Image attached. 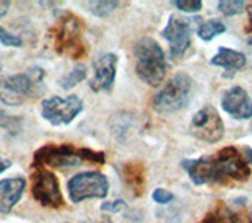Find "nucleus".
Instances as JSON below:
<instances>
[{"label": "nucleus", "mask_w": 252, "mask_h": 223, "mask_svg": "<svg viewBox=\"0 0 252 223\" xmlns=\"http://www.w3.org/2000/svg\"><path fill=\"white\" fill-rule=\"evenodd\" d=\"M244 6H246V3H244L243 0H222V2L218 3L219 11L225 16H235V14L243 13Z\"/></svg>", "instance_id": "obj_21"}, {"label": "nucleus", "mask_w": 252, "mask_h": 223, "mask_svg": "<svg viewBox=\"0 0 252 223\" xmlns=\"http://www.w3.org/2000/svg\"><path fill=\"white\" fill-rule=\"evenodd\" d=\"M202 223H243L236 214L228 209L227 206H219L215 211H211Z\"/></svg>", "instance_id": "obj_17"}, {"label": "nucleus", "mask_w": 252, "mask_h": 223, "mask_svg": "<svg viewBox=\"0 0 252 223\" xmlns=\"http://www.w3.org/2000/svg\"><path fill=\"white\" fill-rule=\"evenodd\" d=\"M0 43L6 47H21L22 39L18 35L10 33V31L5 30L3 27H0Z\"/></svg>", "instance_id": "obj_24"}, {"label": "nucleus", "mask_w": 252, "mask_h": 223, "mask_svg": "<svg viewBox=\"0 0 252 223\" xmlns=\"http://www.w3.org/2000/svg\"><path fill=\"white\" fill-rule=\"evenodd\" d=\"M248 13H249V19H251V27H252V5H249V8H248Z\"/></svg>", "instance_id": "obj_29"}, {"label": "nucleus", "mask_w": 252, "mask_h": 223, "mask_svg": "<svg viewBox=\"0 0 252 223\" xmlns=\"http://www.w3.org/2000/svg\"><path fill=\"white\" fill-rule=\"evenodd\" d=\"M82 110L84 102L76 94L66 98L54 96L41 102V116L54 126L69 124Z\"/></svg>", "instance_id": "obj_9"}, {"label": "nucleus", "mask_w": 252, "mask_h": 223, "mask_svg": "<svg viewBox=\"0 0 252 223\" xmlns=\"http://www.w3.org/2000/svg\"><path fill=\"white\" fill-rule=\"evenodd\" d=\"M191 21L180 16H170L167 26L162 30V38L170 46L172 58L180 60L185 57L191 46Z\"/></svg>", "instance_id": "obj_11"}, {"label": "nucleus", "mask_w": 252, "mask_h": 223, "mask_svg": "<svg viewBox=\"0 0 252 223\" xmlns=\"http://www.w3.org/2000/svg\"><path fill=\"white\" fill-rule=\"evenodd\" d=\"M153 200L159 204H167L173 200V195L167 192L165 189H156L153 192Z\"/></svg>", "instance_id": "obj_26"}, {"label": "nucleus", "mask_w": 252, "mask_h": 223, "mask_svg": "<svg viewBox=\"0 0 252 223\" xmlns=\"http://www.w3.org/2000/svg\"><path fill=\"white\" fill-rule=\"evenodd\" d=\"M194 88L192 79L185 73H178L165 84L162 90L153 98V107L159 113H175L181 109H185Z\"/></svg>", "instance_id": "obj_5"}, {"label": "nucleus", "mask_w": 252, "mask_h": 223, "mask_svg": "<svg viewBox=\"0 0 252 223\" xmlns=\"http://www.w3.org/2000/svg\"><path fill=\"white\" fill-rule=\"evenodd\" d=\"M79 223H90V222H79Z\"/></svg>", "instance_id": "obj_30"}, {"label": "nucleus", "mask_w": 252, "mask_h": 223, "mask_svg": "<svg viewBox=\"0 0 252 223\" xmlns=\"http://www.w3.org/2000/svg\"><path fill=\"white\" fill-rule=\"evenodd\" d=\"M0 129L6 131L10 135H18L22 131V118L13 116L6 113L5 110H0Z\"/></svg>", "instance_id": "obj_20"}, {"label": "nucleus", "mask_w": 252, "mask_h": 223, "mask_svg": "<svg viewBox=\"0 0 252 223\" xmlns=\"http://www.w3.org/2000/svg\"><path fill=\"white\" fill-rule=\"evenodd\" d=\"M8 6H10V2H0V18H3L6 14Z\"/></svg>", "instance_id": "obj_28"}, {"label": "nucleus", "mask_w": 252, "mask_h": 223, "mask_svg": "<svg viewBox=\"0 0 252 223\" xmlns=\"http://www.w3.org/2000/svg\"><path fill=\"white\" fill-rule=\"evenodd\" d=\"M224 121L213 106H205L192 116L189 132L197 140L216 143L224 137Z\"/></svg>", "instance_id": "obj_10"}, {"label": "nucleus", "mask_w": 252, "mask_h": 223, "mask_svg": "<svg viewBox=\"0 0 252 223\" xmlns=\"http://www.w3.org/2000/svg\"><path fill=\"white\" fill-rule=\"evenodd\" d=\"M89 6L94 16H98V18H107L118 6V2H90Z\"/></svg>", "instance_id": "obj_22"}, {"label": "nucleus", "mask_w": 252, "mask_h": 223, "mask_svg": "<svg viewBox=\"0 0 252 223\" xmlns=\"http://www.w3.org/2000/svg\"><path fill=\"white\" fill-rule=\"evenodd\" d=\"M118 58L114 54H104L93 61L94 76L90 81V88L93 91H110L115 82Z\"/></svg>", "instance_id": "obj_12"}, {"label": "nucleus", "mask_w": 252, "mask_h": 223, "mask_svg": "<svg viewBox=\"0 0 252 223\" xmlns=\"http://www.w3.org/2000/svg\"><path fill=\"white\" fill-rule=\"evenodd\" d=\"M84 162L104 164L106 156L89 148H76L73 145H46L38 149L33 157V167H54V168H69Z\"/></svg>", "instance_id": "obj_2"}, {"label": "nucleus", "mask_w": 252, "mask_h": 223, "mask_svg": "<svg viewBox=\"0 0 252 223\" xmlns=\"http://www.w3.org/2000/svg\"><path fill=\"white\" fill-rule=\"evenodd\" d=\"M222 110L235 119L252 118V98L241 86H232L224 91L220 99Z\"/></svg>", "instance_id": "obj_13"}, {"label": "nucleus", "mask_w": 252, "mask_h": 223, "mask_svg": "<svg viewBox=\"0 0 252 223\" xmlns=\"http://www.w3.org/2000/svg\"><path fill=\"white\" fill-rule=\"evenodd\" d=\"M126 208V203L123 200H115V201H107L101 204V209L104 212H110V214H117Z\"/></svg>", "instance_id": "obj_25"}, {"label": "nucleus", "mask_w": 252, "mask_h": 223, "mask_svg": "<svg viewBox=\"0 0 252 223\" xmlns=\"http://www.w3.org/2000/svg\"><path fill=\"white\" fill-rule=\"evenodd\" d=\"M181 167L188 171L195 186L244 181L251 174L249 159L235 146H227L211 156L186 159Z\"/></svg>", "instance_id": "obj_1"}, {"label": "nucleus", "mask_w": 252, "mask_h": 223, "mask_svg": "<svg viewBox=\"0 0 252 223\" xmlns=\"http://www.w3.org/2000/svg\"><path fill=\"white\" fill-rule=\"evenodd\" d=\"M134 58H136V74L142 82L156 86L162 82L167 71L164 51L153 38H140L134 44Z\"/></svg>", "instance_id": "obj_3"}, {"label": "nucleus", "mask_w": 252, "mask_h": 223, "mask_svg": "<svg viewBox=\"0 0 252 223\" xmlns=\"http://www.w3.org/2000/svg\"><path fill=\"white\" fill-rule=\"evenodd\" d=\"M26 190V179L24 178H8L0 181V212L8 214Z\"/></svg>", "instance_id": "obj_14"}, {"label": "nucleus", "mask_w": 252, "mask_h": 223, "mask_svg": "<svg viewBox=\"0 0 252 223\" xmlns=\"http://www.w3.org/2000/svg\"><path fill=\"white\" fill-rule=\"evenodd\" d=\"M224 31H225V26L222 22L218 19H211L202 24L199 30H197V35H199V38L203 39V41H211V39H215L216 36L222 35Z\"/></svg>", "instance_id": "obj_18"}, {"label": "nucleus", "mask_w": 252, "mask_h": 223, "mask_svg": "<svg viewBox=\"0 0 252 223\" xmlns=\"http://www.w3.org/2000/svg\"><path fill=\"white\" fill-rule=\"evenodd\" d=\"M85 77H87V68L84 65H76L69 73H66L59 81L60 88H63V90L73 88V86H76L77 84H81Z\"/></svg>", "instance_id": "obj_19"}, {"label": "nucleus", "mask_w": 252, "mask_h": 223, "mask_svg": "<svg viewBox=\"0 0 252 223\" xmlns=\"http://www.w3.org/2000/svg\"><path fill=\"white\" fill-rule=\"evenodd\" d=\"M123 179L134 194L140 195L144 192V168L140 164H126L123 167Z\"/></svg>", "instance_id": "obj_16"}, {"label": "nucleus", "mask_w": 252, "mask_h": 223, "mask_svg": "<svg viewBox=\"0 0 252 223\" xmlns=\"http://www.w3.org/2000/svg\"><path fill=\"white\" fill-rule=\"evenodd\" d=\"M32 195L43 208L60 209L65 206L57 176L43 167H36L32 173Z\"/></svg>", "instance_id": "obj_8"}, {"label": "nucleus", "mask_w": 252, "mask_h": 223, "mask_svg": "<svg viewBox=\"0 0 252 223\" xmlns=\"http://www.w3.org/2000/svg\"><path fill=\"white\" fill-rule=\"evenodd\" d=\"M43 77L44 73L39 68L3 77L0 81V101L6 106H21L36 93V86L43 82Z\"/></svg>", "instance_id": "obj_4"}, {"label": "nucleus", "mask_w": 252, "mask_h": 223, "mask_svg": "<svg viewBox=\"0 0 252 223\" xmlns=\"http://www.w3.org/2000/svg\"><path fill=\"white\" fill-rule=\"evenodd\" d=\"M68 194L73 203H82L90 198H106L109 181L99 171H84L68 181Z\"/></svg>", "instance_id": "obj_7"}, {"label": "nucleus", "mask_w": 252, "mask_h": 223, "mask_svg": "<svg viewBox=\"0 0 252 223\" xmlns=\"http://www.w3.org/2000/svg\"><path fill=\"white\" fill-rule=\"evenodd\" d=\"M172 5L185 13H197L202 8L200 0H173Z\"/></svg>", "instance_id": "obj_23"}, {"label": "nucleus", "mask_w": 252, "mask_h": 223, "mask_svg": "<svg viewBox=\"0 0 252 223\" xmlns=\"http://www.w3.org/2000/svg\"><path fill=\"white\" fill-rule=\"evenodd\" d=\"M210 63L213 66H220L230 71H240L246 65V55L238 51L228 49V47H219L218 54L211 58Z\"/></svg>", "instance_id": "obj_15"}, {"label": "nucleus", "mask_w": 252, "mask_h": 223, "mask_svg": "<svg viewBox=\"0 0 252 223\" xmlns=\"http://www.w3.org/2000/svg\"><path fill=\"white\" fill-rule=\"evenodd\" d=\"M55 49L60 54L69 55L73 58H81L85 54V46L82 41V24L73 14H63L59 19L54 33Z\"/></svg>", "instance_id": "obj_6"}, {"label": "nucleus", "mask_w": 252, "mask_h": 223, "mask_svg": "<svg viewBox=\"0 0 252 223\" xmlns=\"http://www.w3.org/2000/svg\"><path fill=\"white\" fill-rule=\"evenodd\" d=\"M10 167H11V162L8 161V159H5V157L0 156V173L5 171V170H8Z\"/></svg>", "instance_id": "obj_27"}]
</instances>
